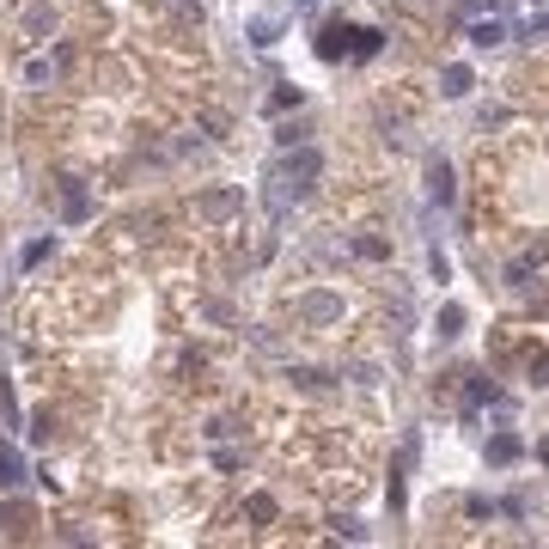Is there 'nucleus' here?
<instances>
[{"mask_svg": "<svg viewBox=\"0 0 549 549\" xmlns=\"http://www.w3.org/2000/svg\"><path fill=\"white\" fill-rule=\"evenodd\" d=\"M293 6H300V13H318V0H293Z\"/></svg>", "mask_w": 549, "mask_h": 549, "instance_id": "19", "label": "nucleus"}, {"mask_svg": "<svg viewBox=\"0 0 549 549\" xmlns=\"http://www.w3.org/2000/svg\"><path fill=\"white\" fill-rule=\"evenodd\" d=\"M458 330H464V305H446L440 311V336H458Z\"/></svg>", "mask_w": 549, "mask_h": 549, "instance_id": "13", "label": "nucleus"}, {"mask_svg": "<svg viewBox=\"0 0 549 549\" xmlns=\"http://www.w3.org/2000/svg\"><path fill=\"white\" fill-rule=\"evenodd\" d=\"M239 202H244L239 189H208V196H202V214H208V220H232V214H239Z\"/></svg>", "mask_w": 549, "mask_h": 549, "instance_id": "5", "label": "nucleus"}, {"mask_svg": "<svg viewBox=\"0 0 549 549\" xmlns=\"http://www.w3.org/2000/svg\"><path fill=\"white\" fill-rule=\"evenodd\" d=\"M300 318L305 324H336V318H342V300H336V293H305Z\"/></svg>", "mask_w": 549, "mask_h": 549, "instance_id": "2", "label": "nucleus"}, {"mask_svg": "<svg viewBox=\"0 0 549 549\" xmlns=\"http://www.w3.org/2000/svg\"><path fill=\"white\" fill-rule=\"evenodd\" d=\"M61 220H67V226L92 220V196H86V183H67V189H61Z\"/></svg>", "mask_w": 549, "mask_h": 549, "instance_id": "3", "label": "nucleus"}, {"mask_svg": "<svg viewBox=\"0 0 549 549\" xmlns=\"http://www.w3.org/2000/svg\"><path fill=\"white\" fill-rule=\"evenodd\" d=\"M43 257H49V239H31V244H25V257H19V263H25V269H37Z\"/></svg>", "mask_w": 549, "mask_h": 549, "instance_id": "16", "label": "nucleus"}, {"mask_svg": "<svg viewBox=\"0 0 549 549\" xmlns=\"http://www.w3.org/2000/svg\"><path fill=\"white\" fill-rule=\"evenodd\" d=\"M427 196L440 208H452V196H458V183H452V165L446 159H427Z\"/></svg>", "mask_w": 549, "mask_h": 549, "instance_id": "4", "label": "nucleus"}, {"mask_svg": "<svg viewBox=\"0 0 549 549\" xmlns=\"http://www.w3.org/2000/svg\"><path fill=\"white\" fill-rule=\"evenodd\" d=\"M330 531H336V537H348V544H366V525H361V519H330Z\"/></svg>", "mask_w": 549, "mask_h": 549, "instance_id": "11", "label": "nucleus"}, {"mask_svg": "<svg viewBox=\"0 0 549 549\" xmlns=\"http://www.w3.org/2000/svg\"><path fill=\"white\" fill-rule=\"evenodd\" d=\"M440 92H446V98H464V92H470V67H464V61H452L446 74H440Z\"/></svg>", "mask_w": 549, "mask_h": 549, "instance_id": "7", "label": "nucleus"}, {"mask_svg": "<svg viewBox=\"0 0 549 549\" xmlns=\"http://www.w3.org/2000/svg\"><path fill=\"white\" fill-rule=\"evenodd\" d=\"M250 519L269 525V519H275V501H269V494H250Z\"/></svg>", "mask_w": 549, "mask_h": 549, "instance_id": "15", "label": "nucleus"}, {"mask_svg": "<svg viewBox=\"0 0 549 549\" xmlns=\"http://www.w3.org/2000/svg\"><path fill=\"white\" fill-rule=\"evenodd\" d=\"M318 178H324V153L300 141V147H293V153L281 159V178H275V189H269V208L281 214L287 202H300V196H311V189H318Z\"/></svg>", "mask_w": 549, "mask_h": 549, "instance_id": "1", "label": "nucleus"}, {"mask_svg": "<svg viewBox=\"0 0 549 549\" xmlns=\"http://www.w3.org/2000/svg\"><path fill=\"white\" fill-rule=\"evenodd\" d=\"M507 37V31H501V25L494 19H483V25H470V43H476V49H494V43Z\"/></svg>", "mask_w": 549, "mask_h": 549, "instance_id": "10", "label": "nucleus"}, {"mask_svg": "<svg viewBox=\"0 0 549 549\" xmlns=\"http://www.w3.org/2000/svg\"><path fill=\"white\" fill-rule=\"evenodd\" d=\"M250 43H263V49H269V43H275V19H257V25H250Z\"/></svg>", "mask_w": 549, "mask_h": 549, "instance_id": "17", "label": "nucleus"}, {"mask_svg": "<svg viewBox=\"0 0 549 549\" xmlns=\"http://www.w3.org/2000/svg\"><path fill=\"white\" fill-rule=\"evenodd\" d=\"M25 80H31V86H49V80H56V61H31V67H25Z\"/></svg>", "mask_w": 549, "mask_h": 549, "instance_id": "12", "label": "nucleus"}, {"mask_svg": "<svg viewBox=\"0 0 549 549\" xmlns=\"http://www.w3.org/2000/svg\"><path fill=\"white\" fill-rule=\"evenodd\" d=\"M25 25L43 37V31H56V13H49V6H31V13H25Z\"/></svg>", "mask_w": 549, "mask_h": 549, "instance_id": "14", "label": "nucleus"}, {"mask_svg": "<svg viewBox=\"0 0 549 549\" xmlns=\"http://www.w3.org/2000/svg\"><path fill=\"white\" fill-rule=\"evenodd\" d=\"M354 257H366V263H385V257H391V244L366 232V239H354Z\"/></svg>", "mask_w": 549, "mask_h": 549, "instance_id": "9", "label": "nucleus"}, {"mask_svg": "<svg viewBox=\"0 0 549 549\" xmlns=\"http://www.w3.org/2000/svg\"><path fill=\"white\" fill-rule=\"evenodd\" d=\"M531 379H537V385H549V354H537V361H531Z\"/></svg>", "mask_w": 549, "mask_h": 549, "instance_id": "18", "label": "nucleus"}, {"mask_svg": "<svg viewBox=\"0 0 549 549\" xmlns=\"http://www.w3.org/2000/svg\"><path fill=\"white\" fill-rule=\"evenodd\" d=\"M25 483V452L0 440V488H19Z\"/></svg>", "mask_w": 549, "mask_h": 549, "instance_id": "6", "label": "nucleus"}, {"mask_svg": "<svg viewBox=\"0 0 549 549\" xmlns=\"http://www.w3.org/2000/svg\"><path fill=\"white\" fill-rule=\"evenodd\" d=\"M513 458H519V440L513 433H494L488 440V464H513Z\"/></svg>", "mask_w": 549, "mask_h": 549, "instance_id": "8", "label": "nucleus"}]
</instances>
